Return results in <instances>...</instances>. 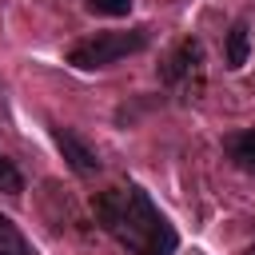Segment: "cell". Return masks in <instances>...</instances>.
<instances>
[{"label": "cell", "mask_w": 255, "mask_h": 255, "mask_svg": "<svg viewBox=\"0 0 255 255\" xmlns=\"http://www.w3.org/2000/svg\"><path fill=\"white\" fill-rule=\"evenodd\" d=\"M92 211H96V223L128 255H175L179 251V231L139 183H120V187L100 191L92 199Z\"/></svg>", "instance_id": "obj_1"}, {"label": "cell", "mask_w": 255, "mask_h": 255, "mask_svg": "<svg viewBox=\"0 0 255 255\" xmlns=\"http://www.w3.org/2000/svg\"><path fill=\"white\" fill-rule=\"evenodd\" d=\"M151 44V28H128V32H96V36H84L68 48V64L80 68V72H100V68H112L135 52H143Z\"/></svg>", "instance_id": "obj_2"}, {"label": "cell", "mask_w": 255, "mask_h": 255, "mask_svg": "<svg viewBox=\"0 0 255 255\" xmlns=\"http://www.w3.org/2000/svg\"><path fill=\"white\" fill-rule=\"evenodd\" d=\"M159 80L175 88L179 96H195L203 88V44L195 36H183L159 64Z\"/></svg>", "instance_id": "obj_3"}, {"label": "cell", "mask_w": 255, "mask_h": 255, "mask_svg": "<svg viewBox=\"0 0 255 255\" xmlns=\"http://www.w3.org/2000/svg\"><path fill=\"white\" fill-rule=\"evenodd\" d=\"M52 139H56V147H60V155H64V163L80 175V179H88V175H96L104 163H100V155H96V147L84 139V135H76L72 128H52Z\"/></svg>", "instance_id": "obj_4"}, {"label": "cell", "mask_w": 255, "mask_h": 255, "mask_svg": "<svg viewBox=\"0 0 255 255\" xmlns=\"http://www.w3.org/2000/svg\"><path fill=\"white\" fill-rule=\"evenodd\" d=\"M223 155L231 159V167H235V171L255 175V128H243V131L223 135Z\"/></svg>", "instance_id": "obj_5"}, {"label": "cell", "mask_w": 255, "mask_h": 255, "mask_svg": "<svg viewBox=\"0 0 255 255\" xmlns=\"http://www.w3.org/2000/svg\"><path fill=\"white\" fill-rule=\"evenodd\" d=\"M247 56H251V24L247 20H235L227 28V36H223V64L231 72H239L247 64Z\"/></svg>", "instance_id": "obj_6"}, {"label": "cell", "mask_w": 255, "mask_h": 255, "mask_svg": "<svg viewBox=\"0 0 255 255\" xmlns=\"http://www.w3.org/2000/svg\"><path fill=\"white\" fill-rule=\"evenodd\" d=\"M0 255H36V247L28 243V235L8 215H0Z\"/></svg>", "instance_id": "obj_7"}, {"label": "cell", "mask_w": 255, "mask_h": 255, "mask_svg": "<svg viewBox=\"0 0 255 255\" xmlns=\"http://www.w3.org/2000/svg\"><path fill=\"white\" fill-rule=\"evenodd\" d=\"M0 191L12 195V199L24 191V171L16 167V159H12L8 151H0Z\"/></svg>", "instance_id": "obj_8"}, {"label": "cell", "mask_w": 255, "mask_h": 255, "mask_svg": "<svg viewBox=\"0 0 255 255\" xmlns=\"http://www.w3.org/2000/svg\"><path fill=\"white\" fill-rule=\"evenodd\" d=\"M88 12H96V16H128L131 0H88Z\"/></svg>", "instance_id": "obj_9"}]
</instances>
